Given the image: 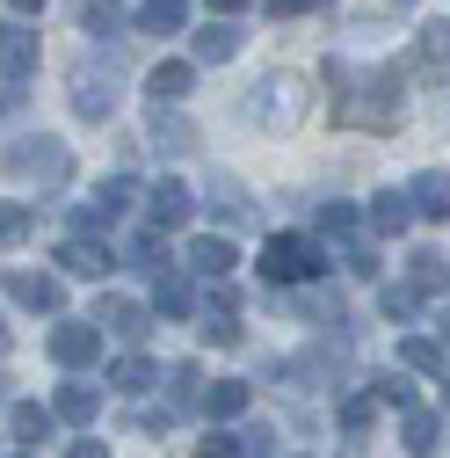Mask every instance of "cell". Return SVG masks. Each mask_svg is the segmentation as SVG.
<instances>
[{
    "label": "cell",
    "mask_w": 450,
    "mask_h": 458,
    "mask_svg": "<svg viewBox=\"0 0 450 458\" xmlns=\"http://www.w3.org/2000/svg\"><path fill=\"white\" fill-rule=\"evenodd\" d=\"M0 167H8L15 182H37V190H59V182L73 175V153H66V139H51V131H29V139H15L8 153H0Z\"/></svg>",
    "instance_id": "6da1fadb"
},
{
    "label": "cell",
    "mask_w": 450,
    "mask_h": 458,
    "mask_svg": "<svg viewBox=\"0 0 450 458\" xmlns=\"http://www.w3.org/2000/svg\"><path fill=\"white\" fill-rule=\"evenodd\" d=\"M298 117H305V81H298V73H269V81L247 88V124H262V131H291Z\"/></svg>",
    "instance_id": "7a4b0ae2"
},
{
    "label": "cell",
    "mask_w": 450,
    "mask_h": 458,
    "mask_svg": "<svg viewBox=\"0 0 450 458\" xmlns=\"http://www.w3.org/2000/svg\"><path fill=\"white\" fill-rule=\"evenodd\" d=\"M327 269V255H320V241H305V233H276L269 248H262V276L269 284H312Z\"/></svg>",
    "instance_id": "3957f363"
},
{
    "label": "cell",
    "mask_w": 450,
    "mask_h": 458,
    "mask_svg": "<svg viewBox=\"0 0 450 458\" xmlns=\"http://www.w3.org/2000/svg\"><path fill=\"white\" fill-rule=\"evenodd\" d=\"M66 88H73V109H80L88 124H102V117H117V66H95V59H80Z\"/></svg>",
    "instance_id": "277c9868"
},
{
    "label": "cell",
    "mask_w": 450,
    "mask_h": 458,
    "mask_svg": "<svg viewBox=\"0 0 450 458\" xmlns=\"http://www.w3.org/2000/svg\"><path fill=\"white\" fill-rule=\"evenodd\" d=\"M95 357H102V327L95 320H59V327H51V364L88 371Z\"/></svg>",
    "instance_id": "5b68a950"
},
{
    "label": "cell",
    "mask_w": 450,
    "mask_h": 458,
    "mask_svg": "<svg viewBox=\"0 0 450 458\" xmlns=\"http://www.w3.org/2000/svg\"><path fill=\"white\" fill-rule=\"evenodd\" d=\"M95 327H102V335H117V342H138V335L153 327V313H146L138 299H117V292H109V299L95 306Z\"/></svg>",
    "instance_id": "8992f818"
},
{
    "label": "cell",
    "mask_w": 450,
    "mask_h": 458,
    "mask_svg": "<svg viewBox=\"0 0 450 458\" xmlns=\"http://www.w3.org/2000/svg\"><path fill=\"white\" fill-rule=\"evenodd\" d=\"M189 276H211V284H225V276H233L240 269V248L233 241H218V233H204V241H189Z\"/></svg>",
    "instance_id": "52a82bcc"
},
{
    "label": "cell",
    "mask_w": 450,
    "mask_h": 458,
    "mask_svg": "<svg viewBox=\"0 0 450 458\" xmlns=\"http://www.w3.org/2000/svg\"><path fill=\"white\" fill-rule=\"evenodd\" d=\"M0 73H8V81L37 73V30L29 22H0Z\"/></svg>",
    "instance_id": "ba28073f"
},
{
    "label": "cell",
    "mask_w": 450,
    "mask_h": 458,
    "mask_svg": "<svg viewBox=\"0 0 450 458\" xmlns=\"http://www.w3.org/2000/svg\"><path fill=\"white\" fill-rule=\"evenodd\" d=\"M8 299L37 306V313H59L66 306V284L59 276H37V269H8Z\"/></svg>",
    "instance_id": "9c48e42d"
},
{
    "label": "cell",
    "mask_w": 450,
    "mask_h": 458,
    "mask_svg": "<svg viewBox=\"0 0 450 458\" xmlns=\"http://www.w3.org/2000/svg\"><path fill=\"white\" fill-rule=\"evenodd\" d=\"M182 218H189V190L182 182H153L146 190V225H153V233H175Z\"/></svg>",
    "instance_id": "30bf717a"
},
{
    "label": "cell",
    "mask_w": 450,
    "mask_h": 458,
    "mask_svg": "<svg viewBox=\"0 0 450 458\" xmlns=\"http://www.w3.org/2000/svg\"><path fill=\"white\" fill-rule=\"evenodd\" d=\"M233 51H240V30H233V22H218V15L189 37V59H196V66H225Z\"/></svg>",
    "instance_id": "8fae6325"
},
{
    "label": "cell",
    "mask_w": 450,
    "mask_h": 458,
    "mask_svg": "<svg viewBox=\"0 0 450 458\" xmlns=\"http://www.w3.org/2000/svg\"><path fill=\"white\" fill-rule=\"evenodd\" d=\"M59 269H66V276H88V284H102V276H109V248H95L88 233H73V241L59 248Z\"/></svg>",
    "instance_id": "7c38bea8"
},
{
    "label": "cell",
    "mask_w": 450,
    "mask_h": 458,
    "mask_svg": "<svg viewBox=\"0 0 450 458\" xmlns=\"http://www.w3.org/2000/svg\"><path fill=\"white\" fill-rule=\"evenodd\" d=\"M400 444H407V458H436V444H443V415L407 408V415H400Z\"/></svg>",
    "instance_id": "4fadbf2b"
},
{
    "label": "cell",
    "mask_w": 450,
    "mask_h": 458,
    "mask_svg": "<svg viewBox=\"0 0 450 458\" xmlns=\"http://www.w3.org/2000/svg\"><path fill=\"white\" fill-rule=\"evenodd\" d=\"M407 204H414V218H450V175H443V167H429V175H414Z\"/></svg>",
    "instance_id": "5bb4252c"
},
{
    "label": "cell",
    "mask_w": 450,
    "mask_h": 458,
    "mask_svg": "<svg viewBox=\"0 0 450 458\" xmlns=\"http://www.w3.org/2000/svg\"><path fill=\"white\" fill-rule=\"evenodd\" d=\"M189 81H196V66H189V59H167V66H153V81H146V88H153V109H175V102L189 95Z\"/></svg>",
    "instance_id": "9a60e30c"
},
{
    "label": "cell",
    "mask_w": 450,
    "mask_h": 458,
    "mask_svg": "<svg viewBox=\"0 0 450 458\" xmlns=\"http://www.w3.org/2000/svg\"><path fill=\"white\" fill-rule=\"evenodd\" d=\"M153 146L160 153H196V124L182 109H153Z\"/></svg>",
    "instance_id": "2e32d148"
},
{
    "label": "cell",
    "mask_w": 450,
    "mask_h": 458,
    "mask_svg": "<svg viewBox=\"0 0 450 458\" xmlns=\"http://www.w3.org/2000/svg\"><path fill=\"white\" fill-rule=\"evenodd\" d=\"M51 422H59V415H51L44 400H15V415H8L15 444H51Z\"/></svg>",
    "instance_id": "e0dca14e"
},
{
    "label": "cell",
    "mask_w": 450,
    "mask_h": 458,
    "mask_svg": "<svg viewBox=\"0 0 450 458\" xmlns=\"http://www.w3.org/2000/svg\"><path fill=\"white\" fill-rule=\"evenodd\" d=\"M189 22V0H138V30L146 37H175Z\"/></svg>",
    "instance_id": "ac0fdd59"
},
{
    "label": "cell",
    "mask_w": 450,
    "mask_h": 458,
    "mask_svg": "<svg viewBox=\"0 0 450 458\" xmlns=\"http://www.w3.org/2000/svg\"><path fill=\"white\" fill-rule=\"evenodd\" d=\"M211 211H218L225 225H254V204H247V190H240L233 175H218V182H211Z\"/></svg>",
    "instance_id": "d6986e66"
},
{
    "label": "cell",
    "mask_w": 450,
    "mask_h": 458,
    "mask_svg": "<svg viewBox=\"0 0 450 458\" xmlns=\"http://www.w3.org/2000/svg\"><path fill=\"white\" fill-rule=\"evenodd\" d=\"M407 218H414L407 190H378V197H371V233H400Z\"/></svg>",
    "instance_id": "ffe728a7"
},
{
    "label": "cell",
    "mask_w": 450,
    "mask_h": 458,
    "mask_svg": "<svg viewBox=\"0 0 450 458\" xmlns=\"http://www.w3.org/2000/svg\"><path fill=\"white\" fill-rule=\"evenodd\" d=\"M51 415H59V422H95V415H102V393H95V386H59Z\"/></svg>",
    "instance_id": "44dd1931"
},
{
    "label": "cell",
    "mask_w": 450,
    "mask_h": 458,
    "mask_svg": "<svg viewBox=\"0 0 450 458\" xmlns=\"http://www.w3.org/2000/svg\"><path fill=\"white\" fill-rule=\"evenodd\" d=\"M153 306H160V313H175V320L196 313V284H189L182 269H167V276H160V292H153Z\"/></svg>",
    "instance_id": "7402d4cb"
},
{
    "label": "cell",
    "mask_w": 450,
    "mask_h": 458,
    "mask_svg": "<svg viewBox=\"0 0 450 458\" xmlns=\"http://www.w3.org/2000/svg\"><path fill=\"white\" fill-rule=\"evenodd\" d=\"M247 408V386L240 378H218V386H204V415H218V422H233Z\"/></svg>",
    "instance_id": "603a6c76"
},
{
    "label": "cell",
    "mask_w": 450,
    "mask_h": 458,
    "mask_svg": "<svg viewBox=\"0 0 450 458\" xmlns=\"http://www.w3.org/2000/svg\"><path fill=\"white\" fill-rule=\"evenodd\" d=\"M414 51H421V73H436V81H443V73H450V22H429Z\"/></svg>",
    "instance_id": "cb8c5ba5"
},
{
    "label": "cell",
    "mask_w": 450,
    "mask_h": 458,
    "mask_svg": "<svg viewBox=\"0 0 450 458\" xmlns=\"http://www.w3.org/2000/svg\"><path fill=\"white\" fill-rule=\"evenodd\" d=\"M204 342H218V350H233V342H240V320H233V299H211V313H204Z\"/></svg>",
    "instance_id": "d4e9b609"
},
{
    "label": "cell",
    "mask_w": 450,
    "mask_h": 458,
    "mask_svg": "<svg viewBox=\"0 0 450 458\" xmlns=\"http://www.w3.org/2000/svg\"><path fill=\"white\" fill-rule=\"evenodd\" d=\"M37 233V211L29 204H0V248H22Z\"/></svg>",
    "instance_id": "484cf974"
},
{
    "label": "cell",
    "mask_w": 450,
    "mask_h": 458,
    "mask_svg": "<svg viewBox=\"0 0 450 458\" xmlns=\"http://www.w3.org/2000/svg\"><path fill=\"white\" fill-rule=\"evenodd\" d=\"M160 371L146 364V357H117V364H109V386H117V393H146Z\"/></svg>",
    "instance_id": "4316f807"
},
{
    "label": "cell",
    "mask_w": 450,
    "mask_h": 458,
    "mask_svg": "<svg viewBox=\"0 0 450 458\" xmlns=\"http://www.w3.org/2000/svg\"><path fill=\"white\" fill-rule=\"evenodd\" d=\"M167 393H175V408H204V371L175 364V371H167Z\"/></svg>",
    "instance_id": "83f0119b"
},
{
    "label": "cell",
    "mask_w": 450,
    "mask_h": 458,
    "mask_svg": "<svg viewBox=\"0 0 450 458\" xmlns=\"http://www.w3.org/2000/svg\"><path fill=\"white\" fill-rule=\"evenodd\" d=\"M400 357H407L414 371H450V364H443V350H436L429 335H407V342H400Z\"/></svg>",
    "instance_id": "f1b7e54d"
},
{
    "label": "cell",
    "mask_w": 450,
    "mask_h": 458,
    "mask_svg": "<svg viewBox=\"0 0 450 458\" xmlns=\"http://www.w3.org/2000/svg\"><path fill=\"white\" fill-rule=\"evenodd\" d=\"M320 233L349 248V241H356V211H349V204H327V211H320Z\"/></svg>",
    "instance_id": "f546056e"
},
{
    "label": "cell",
    "mask_w": 450,
    "mask_h": 458,
    "mask_svg": "<svg viewBox=\"0 0 450 458\" xmlns=\"http://www.w3.org/2000/svg\"><path fill=\"white\" fill-rule=\"evenodd\" d=\"M371 422H378V400H371V393H356V400H342V429H349V437H363Z\"/></svg>",
    "instance_id": "4dcf8cb0"
},
{
    "label": "cell",
    "mask_w": 450,
    "mask_h": 458,
    "mask_svg": "<svg viewBox=\"0 0 450 458\" xmlns=\"http://www.w3.org/2000/svg\"><path fill=\"white\" fill-rule=\"evenodd\" d=\"M414 292H443V284H450V269H443V255H414Z\"/></svg>",
    "instance_id": "1f68e13d"
},
{
    "label": "cell",
    "mask_w": 450,
    "mask_h": 458,
    "mask_svg": "<svg viewBox=\"0 0 450 458\" xmlns=\"http://www.w3.org/2000/svg\"><path fill=\"white\" fill-rule=\"evenodd\" d=\"M371 400H385V408H400V415H407V408H414V386L392 371V378H378V386H371Z\"/></svg>",
    "instance_id": "d6a6232c"
},
{
    "label": "cell",
    "mask_w": 450,
    "mask_h": 458,
    "mask_svg": "<svg viewBox=\"0 0 450 458\" xmlns=\"http://www.w3.org/2000/svg\"><path fill=\"white\" fill-rule=\"evenodd\" d=\"M414 306H421L414 284H392V292H385V320H414Z\"/></svg>",
    "instance_id": "836d02e7"
},
{
    "label": "cell",
    "mask_w": 450,
    "mask_h": 458,
    "mask_svg": "<svg viewBox=\"0 0 450 458\" xmlns=\"http://www.w3.org/2000/svg\"><path fill=\"white\" fill-rule=\"evenodd\" d=\"M131 262H138V269H153V276H167V248H160V233L131 241Z\"/></svg>",
    "instance_id": "e575fe53"
},
{
    "label": "cell",
    "mask_w": 450,
    "mask_h": 458,
    "mask_svg": "<svg viewBox=\"0 0 450 458\" xmlns=\"http://www.w3.org/2000/svg\"><path fill=\"white\" fill-rule=\"evenodd\" d=\"M196 458H247V444H240V437H225V429H211V437L196 444Z\"/></svg>",
    "instance_id": "d590c367"
},
{
    "label": "cell",
    "mask_w": 450,
    "mask_h": 458,
    "mask_svg": "<svg viewBox=\"0 0 450 458\" xmlns=\"http://www.w3.org/2000/svg\"><path fill=\"white\" fill-rule=\"evenodd\" d=\"M80 22H88V37H117V8H102V0H88Z\"/></svg>",
    "instance_id": "8d00e7d4"
},
{
    "label": "cell",
    "mask_w": 450,
    "mask_h": 458,
    "mask_svg": "<svg viewBox=\"0 0 450 458\" xmlns=\"http://www.w3.org/2000/svg\"><path fill=\"white\" fill-rule=\"evenodd\" d=\"M22 102H29V95H22V81H8V88H0V117H15Z\"/></svg>",
    "instance_id": "74e56055"
},
{
    "label": "cell",
    "mask_w": 450,
    "mask_h": 458,
    "mask_svg": "<svg viewBox=\"0 0 450 458\" xmlns=\"http://www.w3.org/2000/svg\"><path fill=\"white\" fill-rule=\"evenodd\" d=\"M204 8H211V15H218V22H233V15H240V8H247V0H204Z\"/></svg>",
    "instance_id": "f35d334b"
},
{
    "label": "cell",
    "mask_w": 450,
    "mask_h": 458,
    "mask_svg": "<svg viewBox=\"0 0 450 458\" xmlns=\"http://www.w3.org/2000/svg\"><path fill=\"white\" fill-rule=\"evenodd\" d=\"M305 8H320V0H269V15H305Z\"/></svg>",
    "instance_id": "ab89813d"
},
{
    "label": "cell",
    "mask_w": 450,
    "mask_h": 458,
    "mask_svg": "<svg viewBox=\"0 0 450 458\" xmlns=\"http://www.w3.org/2000/svg\"><path fill=\"white\" fill-rule=\"evenodd\" d=\"M66 458H109V451H102V444H95V437H88V444H73V451H66Z\"/></svg>",
    "instance_id": "60d3db41"
},
{
    "label": "cell",
    "mask_w": 450,
    "mask_h": 458,
    "mask_svg": "<svg viewBox=\"0 0 450 458\" xmlns=\"http://www.w3.org/2000/svg\"><path fill=\"white\" fill-rule=\"evenodd\" d=\"M8 8H15V15H37V8H44V0H8Z\"/></svg>",
    "instance_id": "b9f144b4"
},
{
    "label": "cell",
    "mask_w": 450,
    "mask_h": 458,
    "mask_svg": "<svg viewBox=\"0 0 450 458\" xmlns=\"http://www.w3.org/2000/svg\"><path fill=\"white\" fill-rule=\"evenodd\" d=\"M443 408H450V371H443Z\"/></svg>",
    "instance_id": "7bdbcfd3"
},
{
    "label": "cell",
    "mask_w": 450,
    "mask_h": 458,
    "mask_svg": "<svg viewBox=\"0 0 450 458\" xmlns=\"http://www.w3.org/2000/svg\"><path fill=\"white\" fill-rule=\"evenodd\" d=\"M0 350H8V320H0Z\"/></svg>",
    "instance_id": "ee69618b"
},
{
    "label": "cell",
    "mask_w": 450,
    "mask_h": 458,
    "mask_svg": "<svg viewBox=\"0 0 450 458\" xmlns=\"http://www.w3.org/2000/svg\"><path fill=\"white\" fill-rule=\"evenodd\" d=\"M392 8H414V0H392Z\"/></svg>",
    "instance_id": "f6af8a7d"
},
{
    "label": "cell",
    "mask_w": 450,
    "mask_h": 458,
    "mask_svg": "<svg viewBox=\"0 0 450 458\" xmlns=\"http://www.w3.org/2000/svg\"><path fill=\"white\" fill-rule=\"evenodd\" d=\"M0 393H8V371H0Z\"/></svg>",
    "instance_id": "bcb514c9"
},
{
    "label": "cell",
    "mask_w": 450,
    "mask_h": 458,
    "mask_svg": "<svg viewBox=\"0 0 450 458\" xmlns=\"http://www.w3.org/2000/svg\"><path fill=\"white\" fill-rule=\"evenodd\" d=\"M443 335H450V313H443Z\"/></svg>",
    "instance_id": "7dc6e473"
},
{
    "label": "cell",
    "mask_w": 450,
    "mask_h": 458,
    "mask_svg": "<svg viewBox=\"0 0 450 458\" xmlns=\"http://www.w3.org/2000/svg\"><path fill=\"white\" fill-rule=\"evenodd\" d=\"M22 458H29V451H22Z\"/></svg>",
    "instance_id": "c3c4849f"
}]
</instances>
